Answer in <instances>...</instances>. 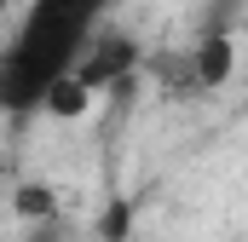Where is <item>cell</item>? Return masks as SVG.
Listing matches in <instances>:
<instances>
[{"mask_svg":"<svg viewBox=\"0 0 248 242\" xmlns=\"http://www.w3.org/2000/svg\"><path fill=\"white\" fill-rule=\"evenodd\" d=\"M231 58H237V52H231V41H225V35H208V41L190 52V75H196L202 87H219V81L231 75Z\"/></svg>","mask_w":248,"mask_h":242,"instance_id":"cell-2","label":"cell"},{"mask_svg":"<svg viewBox=\"0 0 248 242\" xmlns=\"http://www.w3.org/2000/svg\"><path fill=\"white\" fill-rule=\"evenodd\" d=\"M17 213H23V219H52V213H58V196L41 190V184H29V190H17Z\"/></svg>","mask_w":248,"mask_h":242,"instance_id":"cell-3","label":"cell"},{"mask_svg":"<svg viewBox=\"0 0 248 242\" xmlns=\"http://www.w3.org/2000/svg\"><path fill=\"white\" fill-rule=\"evenodd\" d=\"M110 0H23L12 35L0 41V110L35 116L52 104L87 46L104 29Z\"/></svg>","mask_w":248,"mask_h":242,"instance_id":"cell-1","label":"cell"},{"mask_svg":"<svg viewBox=\"0 0 248 242\" xmlns=\"http://www.w3.org/2000/svg\"><path fill=\"white\" fill-rule=\"evenodd\" d=\"M6 12H12V0H0V23H6Z\"/></svg>","mask_w":248,"mask_h":242,"instance_id":"cell-4","label":"cell"}]
</instances>
